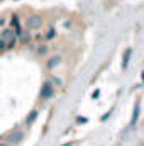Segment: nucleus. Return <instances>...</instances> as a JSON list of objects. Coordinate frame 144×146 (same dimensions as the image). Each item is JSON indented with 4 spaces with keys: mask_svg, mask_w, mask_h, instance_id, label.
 Instances as JSON below:
<instances>
[{
    "mask_svg": "<svg viewBox=\"0 0 144 146\" xmlns=\"http://www.w3.org/2000/svg\"><path fill=\"white\" fill-rule=\"evenodd\" d=\"M0 39H3V41L7 42V48H14V44L17 42V37H15L14 31H12L10 27L2 29V33H0Z\"/></svg>",
    "mask_w": 144,
    "mask_h": 146,
    "instance_id": "obj_1",
    "label": "nucleus"
},
{
    "mask_svg": "<svg viewBox=\"0 0 144 146\" xmlns=\"http://www.w3.org/2000/svg\"><path fill=\"white\" fill-rule=\"evenodd\" d=\"M26 26H27L29 31H32V29H39V27L42 26V19H41L39 15H31V17L26 19Z\"/></svg>",
    "mask_w": 144,
    "mask_h": 146,
    "instance_id": "obj_2",
    "label": "nucleus"
},
{
    "mask_svg": "<svg viewBox=\"0 0 144 146\" xmlns=\"http://www.w3.org/2000/svg\"><path fill=\"white\" fill-rule=\"evenodd\" d=\"M53 95V83L51 82H46L41 88V99H49Z\"/></svg>",
    "mask_w": 144,
    "mask_h": 146,
    "instance_id": "obj_3",
    "label": "nucleus"
},
{
    "mask_svg": "<svg viewBox=\"0 0 144 146\" xmlns=\"http://www.w3.org/2000/svg\"><path fill=\"white\" fill-rule=\"evenodd\" d=\"M17 41H19L20 44H26V42H29V41H31V33H29V31H22V33L17 36Z\"/></svg>",
    "mask_w": 144,
    "mask_h": 146,
    "instance_id": "obj_4",
    "label": "nucleus"
},
{
    "mask_svg": "<svg viewBox=\"0 0 144 146\" xmlns=\"http://www.w3.org/2000/svg\"><path fill=\"white\" fill-rule=\"evenodd\" d=\"M20 139H22V133H14V134L9 136V141H10V143H17V141H20Z\"/></svg>",
    "mask_w": 144,
    "mask_h": 146,
    "instance_id": "obj_5",
    "label": "nucleus"
},
{
    "mask_svg": "<svg viewBox=\"0 0 144 146\" xmlns=\"http://www.w3.org/2000/svg\"><path fill=\"white\" fill-rule=\"evenodd\" d=\"M59 60H61L59 56H53V58L49 60V63H48V68H53V66H56V65L59 63Z\"/></svg>",
    "mask_w": 144,
    "mask_h": 146,
    "instance_id": "obj_6",
    "label": "nucleus"
},
{
    "mask_svg": "<svg viewBox=\"0 0 144 146\" xmlns=\"http://www.w3.org/2000/svg\"><path fill=\"white\" fill-rule=\"evenodd\" d=\"M10 24H12L14 27H20V24H19V17H17L15 14L12 15V19H10Z\"/></svg>",
    "mask_w": 144,
    "mask_h": 146,
    "instance_id": "obj_7",
    "label": "nucleus"
},
{
    "mask_svg": "<svg viewBox=\"0 0 144 146\" xmlns=\"http://www.w3.org/2000/svg\"><path fill=\"white\" fill-rule=\"evenodd\" d=\"M129 56H131V49H127V51H126V58H124V63H122V66H124V68H127V63H129Z\"/></svg>",
    "mask_w": 144,
    "mask_h": 146,
    "instance_id": "obj_8",
    "label": "nucleus"
},
{
    "mask_svg": "<svg viewBox=\"0 0 144 146\" xmlns=\"http://www.w3.org/2000/svg\"><path fill=\"white\" fill-rule=\"evenodd\" d=\"M137 114H139V106H136V110H134V117H132V121H131V126L134 124V121L137 119Z\"/></svg>",
    "mask_w": 144,
    "mask_h": 146,
    "instance_id": "obj_9",
    "label": "nucleus"
},
{
    "mask_svg": "<svg viewBox=\"0 0 144 146\" xmlns=\"http://www.w3.org/2000/svg\"><path fill=\"white\" fill-rule=\"evenodd\" d=\"M36 117H37V112L34 110V112H31V115H29V119H27V122H32V121H34Z\"/></svg>",
    "mask_w": 144,
    "mask_h": 146,
    "instance_id": "obj_10",
    "label": "nucleus"
},
{
    "mask_svg": "<svg viewBox=\"0 0 144 146\" xmlns=\"http://www.w3.org/2000/svg\"><path fill=\"white\" fill-rule=\"evenodd\" d=\"M46 51H48V46H41V48L37 49V54H44Z\"/></svg>",
    "mask_w": 144,
    "mask_h": 146,
    "instance_id": "obj_11",
    "label": "nucleus"
},
{
    "mask_svg": "<svg viewBox=\"0 0 144 146\" xmlns=\"http://www.w3.org/2000/svg\"><path fill=\"white\" fill-rule=\"evenodd\" d=\"M53 36H54V29H49V31H48V34H46V39H51Z\"/></svg>",
    "mask_w": 144,
    "mask_h": 146,
    "instance_id": "obj_12",
    "label": "nucleus"
},
{
    "mask_svg": "<svg viewBox=\"0 0 144 146\" xmlns=\"http://www.w3.org/2000/svg\"><path fill=\"white\" fill-rule=\"evenodd\" d=\"M5 48H7V42H5L3 39H0V51H3Z\"/></svg>",
    "mask_w": 144,
    "mask_h": 146,
    "instance_id": "obj_13",
    "label": "nucleus"
},
{
    "mask_svg": "<svg viewBox=\"0 0 144 146\" xmlns=\"http://www.w3.org/2000/svg\"><path fill=\"white\" fill-rule=\"evenodd\" d=\"M53 83H56V85H61V80H59V78H53Z\"/></svg>",
    "mask_w": 144,
    "mask_h": 146,
    "instance_id": "obj_14",
    "label": "nucleus"
},
{
    "mask_svg": "<svg viewBox=\"0 0 144 146\" xmlns=\"http://www.w3.org/2000/svg\"><path fill=\"white\" fill-rule=\"evenodd\" d=\"M5 24V19H0V26H3Z\"/></svg>",
    "mask_w": 144,
    "mask_h": 146,
    "instance_id": "obj_15",
    "label": "nucleus"
},
{
    "mask_svg": "<svg viewBox=\"0 0 144 146\" xmlns=\"http://www.w3.org/2000/svg\"><path fill=\"white\" fill-rule=\"evenodd\" d=\"M0 146H3V145H0Z\"/></svg>",
    "mask_w": 144,
    "mask_h": 146,
    "instance_id": "obj_16",
    "label": "nucleus"
}]
</instances>
